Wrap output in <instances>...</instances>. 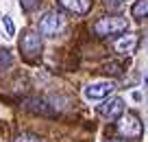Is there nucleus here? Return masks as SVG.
<instances>
[{
    "label": "nucleus",
    "instance_id": "f257e3e1",
    "mask_svg": "<svg viewBox=\"0 0 148 142\" xmlns=\"http://www.w3.org/2000/svg\"><path fill=\"white\" fill-rule=\"evenodd\" d=\"M68 28V18H65L63 11H46V13L39 18V33L46 37H57Z\"/></svg>",
    "mask_w": 148,
    "mask_h": 142
},
{
    "label": "nucleus",
    "instance_id": "f03ea898",
    "mask_svg": "<svg viewBox=\"0 0 148 142\" xmlns=\"http://www.w3.org/2000/svg\"><path fill=\"white\" fill-rule=\"evenodd\" d=\"M126 28H129V18L124 15H102L94 22V33L100 37L120 35V33H126Z\"/></svg>",
    "mask_w": 148,
    "mask_h": 142
},
{
    "label": "nucleus",
    "instance_id": "7ed1b4c3",
    "mask_svg": "<svg viewBox=\"0 0 148 142\" xmlns=\"http://www.w3.org/2000/svg\"><path fill=\"white\" fill-rule=\"evenodd\" d=\"M118 131L124 138H129V140H137L144 133V125H142V120H139L137 114L129 112V114H122L120 118H118Z\"/></svg>",
    "mask_w": 148,
    "mask_h": 142
},
{
    "label": "nucleus",
    "instance_id": "20e7f679",
    "mask_svg": "<svg viewBox=\"0 0 148 142\" xmlns=\"http://www.w3.org/2000/svg\"><path fill=\"white\" fill-rule=\"evenodd\" d=\"M20 51L24 53V57H28V59H33V57H37L39 53H42V35L37 31H24L22 39H20Z\"/></svg>",
    "mask_w": 148,
    "mask_h": 142
},
{
    "label": "nucleus",
    "instance_id": "39448f33",
    "mask_svg": "<svg viewBox=\"0 0 148 142\" xmlns=\"http://www.w3.org/2000/svg\"><path fill=\"white\" fill-rule=\"evenodd\" d=\"M98 112H100V116L109 120H118L124 114V101L120 96H107L102 98V105H98Z\"/></svg>",
    "mask_w": 148,
    "mask_h": 142
},
{
    "label": "nucleus",
    "instance_id": "423d86ee",
    "mask_svg": "<svg viewBox=\"0 0 148 142\" xmlns=\"http://www.w3.org/2000/svg\"><path fill=\"white\" fill-rule=\"evenodd\" d=\"M116 92V83H111V81H96L92 83V85H87L83 90L85 98H89V101H102V98L111 96Z\"/></svg>",
    "mask_w": 148,
    "mask_h": 142
},
{
    "label": "nucleus",
    "instance_id": "0eeeda50",
    "mask_svg": "<svg viewBox=\"0 0 148 142\" xmlns=\"http://www.w3.org/2000/svg\"><path fill=\"white\" fill-rule=\"evenodd\" d=\"M113 48L122 55H131L137 48V35L135 33H126V35H120L116 42H113Z\"/></svg>",
    "mask_w": 148,
    "mask_h": 142
},
{
    "label": "nucleus",
    "instance_id": "6e6552de",
    "mask_svg": "<svg viewBox=\"0 0 148 142\" xmlns=\"http://www.w3.org/2000/svg\"><path fill=\"white\" fill-rule=\"evenodd\" d=\"M22 107L26 112H33V114H42V116H52V109L46 105L44 98H24Z\"/></svg>",
    "mask_w": 148,
    "mask_h": 142
},
{
    "label": "nucleus",
    "instance_id": "1a4fd4ad",
    "mask_svg": "<svg viewBox=\"0 0 148 142\" xmlns=\"http://www.w3.org/2000/svg\"><path fill=\"white\" fill-rule=\"evenodd\" d=\"M61 7H65L68 11L76 15H85L89 9H92V0H59Z\"/></svg>",
    "mask_w": 148,
    "mask_h": 142
},
{
    "label": "nucleus",
    "instance_id": "9d476101",
    "mask_svg": "<svg viewBox=\"0 0 148 142\" xmlns=\"http://www.w3.org/2000/svg\"><path fill=\"white\" fill-rule=\"evenodd\" d=\"M131 15L133 18H148V0H137L131 7Z\"/></svg>",
    "mask_w": 148,
    "mask_h": 142
},
{
    "label": "nucleus",
    "instance_id": "9b49d317",
    "mask_svg": "<svg viewBox=\"0 0 148 142\" xmlns=\"http://www.w3.org/2000/svg\"><path fill=\"white\" fill-rule=\"evenodd\" d=\"M124 70H126V66L122 64V61H109V64H105L102 72H105V74H111V77H118V74H122Z\"/></svg>",
    "mask_w": 148,
    "mask_h": 142
},
{
    "label": "nucleus",
    "instance_id": "f8f14e48",
    "mask_svg": "<svg viewBox=\"0 0 148 142\" xmlns=\"http://www.w3.org/2000/svg\"><path fill=\"white\" fill-rule=\"evenodd\" d=\"M11 66H13V55L7 48H0V70L11 68Z\"/></svg>",
    "mask_w": 148,
    "mask_h": 142
},
{
    "label": "nucleus",
    "instance_id": "ddd939ff",
    "mask_svg": "<svg viewBox=\"0 0 148 142\" xmlns=\"http://www.w3.org/2000/svg\"><path fill=\"white\" fill-rule=\"evenodd\" d=\"M13 142H42V138H39V136H35V133L24 131V133H18V136L13 138Z\"/></svg>",
    "mask_w": 148,
    "mask_h": 142
},
{
    "label": "nucleus",
    "instance_id": "4468645a",
    "mask_svg": "<svg viewBox=\"0 0 148 142\" xmlns=\"http://www.w3.org/2000/svg\"><path fill=\"white\" fill-rule=\"evenodd\" d=\"M2 26H5V31H7L9 37L15 35V24H13V20H11L9 15H2Z\"/></svg>",
    "mask_w": 148,
    "mask_h": 142
},
{
    "label": "nucleus",
    "instance_id": "2eb2a0df",
    "mask_svg": "<svg viewBox=\"0 0 148 142\" xmlns=\"http://www.w3.org/2000/svg\"><path fill=\"white\" fill-rule=\"evenodd\" d=\"M37 2H39V0H20V7H22L24 11H33L37 7Z\"/></svg>",
    "mask_w": 148,
    "mask_h": 142
},
{
    "label": "nucleus",
    "instance_id": "dca6fc26",
    "mask_svg": "<svg viewBox=\"0 0 148 142\" xmlns=\"http://www.w3.org/2000/svg\"><path fill=\"white\" fill-rule=\"evenodd\" d=\"M122 2H126V0H107V5H109V7H120Z\"/></svg>",
    "mask_w": 148,
    "mask_h": 142
},
{
    "label": "nucleus",
    "instance_id": "f3484780",
    "mask_svg": "<svg viewBox=\"0 0 148 142\" xmlns=\"http://www.w3.org/2000/svg\"><path fill=\"white\" fill-rule=\"evenodd\" d=\"M144 83H146V87H148V72L144 74Z\"/></svg>",
    "mask_w": 148,
    "mask_h": 142
},
{
    "label": "nucleus",
    "instance_id": "a211bd4d",
    "mask_svg": "<svg viewBox=\"0 0 148 142\" xmlns=\"http://www.w3.org/2000/svg\"><path fill=\"white\" fill-rule=\"evenodd\" d=\"M111 142H129V140H111Z\"/></svg>",
    "mask_w": 148,
    "mask_h": 142
}]
</instances>
